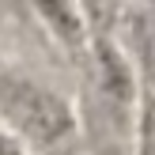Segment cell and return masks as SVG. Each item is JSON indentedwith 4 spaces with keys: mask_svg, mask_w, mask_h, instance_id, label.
I'll return each mask as SVG.
<instances>
[{
    "mask_svg": "<svg viewBox=\"0 0 155 155\" xmlns=\"http://www.w3.org/2000/svg\"><path fill=\"white\" fill-rule=\"evenodd\" d=\"M0 117L12 125L19 140L34 144V148H57L76 129L72 106L57 91L42 87L23 72H12V68H0Z\"/></svg>",
    "mask_w": 155,
    "mask_h": 155,
    "instance_id": "cell-1",
    "label": "cell"
},
{
    "mask_svg": "<svg viewBox=\"0 0 155 155\" xmlns=\"http://www.w3.org/2000/svg\"><path fill=\"white\" fill-rule=\"evenodd\" d=\"M95 68H98V83H102V95H110L117 106L133 102V68L125 64L114 42H106L102 34L95 38Z\"/></svg>",
    "mask_w": 155,
    "mask_h": 155,
    "instance_id": "cell-2",
    "label": "cell"
},
{
    "mask_svg": "<svg viewBox=\"0 0 155 155\" xmlns=\"http://www.w3.org/2000/svg\"><path fill=\"white\" fill-rule=\"evenodd\" d=\"M38 15L57 27L61 42H68V45H87L91 30H87V23H83V15L76 12V8H68V4H42Z\"/></svg>",
    "mask_w": 155,
    "mask_h": 155,
    "instance_id": "cell-3",
    "label": "cell"
},
{
    "mask_svg": "<svg viewBox=\"0 0 155 155\" xmlns=\"http://www.w3.org/2000/svg\"><path fill=\"white\" fill-rule=\"evenodd\" d=\"M140 155H155V95L144 98L140 110Z\"/></svg>",
    "mask_w": 155,
    "mask_h": 155,
    "instance_id": "cell-4",
    "label": "cell"
},
{
    "mask_svg": "<svg viewBox=\"0 0 155 155\" xmlns=\"http://www.w3.org/2000/svg\"><path fill=\"white\" fill-rule=\"evenodd\" d=\"M0 155H23V148L15 144V136H4V133H0Z\"/></svg>",
    "mask_w": 155,
    "mask_h": 155,
    "instance_id": "cell-5",
    "label": "cell"
}]
</instances>
